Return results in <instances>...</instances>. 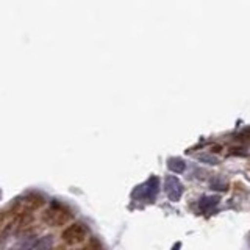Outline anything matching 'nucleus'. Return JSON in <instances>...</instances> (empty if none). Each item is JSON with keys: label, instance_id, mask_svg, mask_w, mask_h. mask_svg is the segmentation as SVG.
<instances>
[{"label": "nucleus", "instance_id": "nucleus-1", "mask_svg": "<svg viewBox=\"0 0 250 250\" xmlns=\"http://www.w3.org/2000/svg\"><path fill=\"white\" fill-rule=\"evenodd\" d=\"M70 216H72V213H70V209L66 208L62 203L60 202H52V207L49 208L44 213L42 219L45 224L49 225H53V227H60L62 224H66Z\"/></svg>", "mask_w": 250, "mask_h": 250}, {"label": "nucleus", "instance_id": "nucleus-2", "mask_svg": "<svg viewBox=\"0 0 250 250\" xmlns=\"http://www.w3.org/2000/svg\"><path fill=\"white\" fill-rule=\"evenodd\" d=\"M89 234V230L88 227H86L83 222H75L72 225H67L64 230L61 233V239L66 242L69 246H74V244H78V242L84 241L88 238Z\"/></svg>", "mask_w": 250, "mask_h": 250}, {"label": "nucleus", "instance_id": "nucleus-3", "mask_svg": "<svg viewBox=\"0 0 250 250\" xmlns=\"http://www.w3.org/2000/svg\"><path fill=\"white\" fill-rule=\"evenodd\" d=\"M164 191H166L167 197L172 202H177L183 195V185L180 183V180L177 177L167 175L166 178H164Z\"/></svg>", "mask_w": 250, "mask_h": 250}, {"label": "nucleus", "instance_id": "nucleus-4", "mask_svg": "<svg viewBox=\"0 0 250 250\" xmlns=\"http://www.w3.org/2000/svg\"><path fill=\"white\" fill-rule=\"evenodd\" d=\"M160 189V180L156 177H150L148 182L143 186H139L138 189L133 192V195H138V197H146V199H150L153 200L156 192Z\"/></svg>", "mask_w": 250, "mask_h": 250}, {"label": "nucleus", "instance_id": "nucleus-5", "mask_svg": "<svg viewBox=\"0 0 250 250\" xmlns=\"http://www.w3.org/2000/svg\"><path fill=\"white\" fill-rule=\"evenodd\" d=\"M45 203V199L42 194L39 192H27L23 195V207H25V211H33L41 208Z\"/></svg>", "mask_w": 250, "mask_h": 250}, {"label": "nucleus", "instance_id": "nucleus-6", "mask_svg": "<svg viewBox=\"0 0 250 250\" xmlns=\"http://www.w3.org/2000/svg\"><path fill=\"white\" fill-rule=\"evenodd\" d=\"M36 236L35 234H25L23 238H21L18 242H16L14 250H31L36 246Z\"/></svg>", "mask_w": 250, "mask_h": 250}, {"label": "nucleus", "instance_id": "nucleus-7", "mask_svg": "<svg viewBox=\"0 0 250 250\" xmlns=\"http://www.w3.org/2000/svg\"><path fill=\"white\" fill-rule=\"evenodd\" d=\"M219 200H221V197L219 195H203V197L200 199L199 202V207L202 211H209L213 207H216Z\"/></svg>", "mask_w": 250, "mask_h": 250}, {"label": "nucleus", "instance_id": "nucleus-8", "mask_svg": "<svg viewBox=\"0 0 250 250\" xmlns=\"http://www.w3.org/2000/svg\"><path fill=\"white\" fill-rule=\"evenodd\" d=\"M167 166L172 172H175V174H182V172L186 170V163L182 158H169Z\"/></svg>", "mask_w": 250, "mask_h": 250}, {"label": "nucleus", "instance_id": "nucleus-9", "mask_svg": "<svg viewBox=\"0 0 250 250\" xmlns=\"http://www.w3.org/2000/svg\"><path fill=\"white\" fill-rule=\"evenodd\" d=\"M53 247V236L52 234H45L41 239L36 242L35 250H52Z\"/></svg>", "mask_w": 250, "mask_h": 250}, {"label": "nucleus", "instance_id": "nucleus-10", "mask_svg": "<svg viewBox=\"0 0 250 250\" xmlns=\"http://www.w3.org/2000/svg\"><path fill=\"white\" fill-rule=\"evenodd\" d=\"M197 160H199L200 163L211 164V166H216V164H219L217 156H214L213 153H200V155L197 156Z\"/></svg>", "mask_w": 250, "mask_h": 250}, {"label": "nucleus", "instance_id": "nucleus-11", "mask_svg": "<svg viewBox=\"0 0 250 250\" xmlns=\"http://www.w3.org/2000/svg\"><path fill=\"white\" fill-rule=\"evenodd\" d=\"M211 188H213V189H217V191H227V189H229V186H227V183L221 177H214L213 180H211Z\"/></svg>", "mask_w": 250, "mask_h": 250}, {"label": "nucleus", "instance_id": "nucleus-12", "mask_svg": "<svg viewBox=\"0 0 250 250\" xmlns=\"http://www.w3.org/2000/svg\"><path fill=\"white\" fill-rule=\"evenodd\" d=\"M82 250H102V244L97 238H91L88 244H86Z\"/></svg>", "mask_w": 250, "mask_h": 250}]
</instances>
